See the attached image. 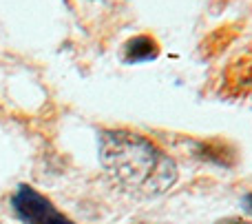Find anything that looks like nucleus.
Masks as SVG:
<instances>
[{
  "instance_id": "obj_1",
  "label": "nucleus",
  "mask_w": 252,
  "mask_h": 224,
  "mask_svg": "<svg viewBox=\"0 0 252 224\" xmlns=\"http://www.w3.org/2000/svg\"><path fill=\"white\" fill-rule=\"evenodd\" d=\"M100 162L124 191L139 198L161 195L177 182V164L155 142L126 129L100 133Z\"/></svg>"
},
{
  "instance_id": "obj_5",
  "label": "nucleus",
  "mask_w": 252,
  "mask_h": 224,
  "mask_svg": "<svg viewBox=\"0 0 252 224\" xmlns=\"http://www.w3.org/2000/svg\"><path fill=\"white\" fill-rule=\"evenodd\" d=\"M215 224H252L250 220H244V218H223V220L215 222Z\"/></svg>"
},
{
  "instance_id": "obj_2",
  "label": "nucleus",
  "mask_w": 252,
  "mask_h": 224,
  "mask_svg": "<svg viewBox=\"0 0 252 224\" xmlns=\"http://www.w3.org/2000/svg\"><path fill=\"white\" fill-rule=\"evenodd\" d=\"M13 211L22 224H75L62 216L42 193L29 185H20L11 198Z\"/></svg>"
},
{
  "instance_id": "obj_4",
  "label": "nucleus",
  "mask_w": 252,
  "mask_h": 224,
  "mask_svg": "<svg viewBox=\"0 0 252 224\" xmlns=\"http://www.w3.org/2000/svg\"><path fill=\"white\" fill-rule=\"evenodd\" d=\"M199 155H201V160H215V162H219V164H226V153H223V147L221 145H215V142H206V145H201L199 147Z\"/></svg>"
},
{
  "instance_id": "obj_6",
  "label": "nucleus",
  "mask_w": 252,
  "mask_h": 224,
  "mask_svg": "<svg viewBox=\"0 0 252 224\" xmlns=\"http://www.w3.org/2000/svg\"><path fill=\"white\" fill-rule=\"evenodd\" d=\"M244 207H246V209H248V211L252 213V193H248V195H246V198H244Z\"/></svg>"
},
{
  "instance_id": "obj_3",
  "label": "nucleus",
  "mask_w": 252,
  "mask_h": 224,
  "mask_svg": "<svg viewBox=\"0 0 252 224\" xmlns=\"http://www.w3.org/2000/svg\"><path fill=\"white\" fill-rule=\"evenodd\" d=\"M159 42L148 34L133 36L124 42L122 47V60L126 65H142V62H151L159 58Z\"/></svg>"
},
{
  "instance_id": "obj_7",
  "label": "nucleus",
  "mask_w": 252,
  "mask_h": 224,
  "mask_svg": "<svg viewBox=\"0 0 252 224\" xmlns=\"http://www.w3.org/2000/svg\"><path fill=\"white\" fill-rule=\"evenodd\" d=\"M104 2H109V4H118V2H124V0H104Z\"/></svg>"
}]
</instances>
